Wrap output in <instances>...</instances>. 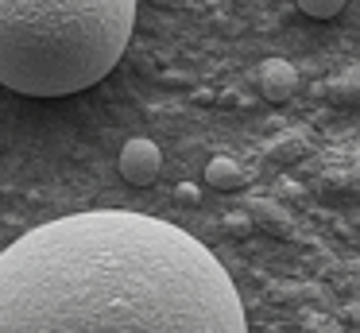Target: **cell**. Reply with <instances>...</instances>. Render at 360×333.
Instances as JSON below:
<instances>
[{
    "label": "cell",
    "instance_id": "5",
    "mask_svg": "<svg viewBox=\"0 0 360 333\" xmlns=\"http://www.w3.org/2000/svg\"><path fill=\"white\" fill-rule=\"evenodd\" d=\"M240 167H236L233 159H225V155H217V159L205 163V186H213V190H236L240 186Z\"/></svg>",
    "mask_w": 360,
    "mask_h": 333
},
{
    "label": "cell",
    "instance_id": "3",
    "mask_svg": "<svg viewBox=\"0 0 360 333\" xmlns=\"http://www.w3.org/2000/svg\"><path fill=\"white\" fill-rule=\"evenodd\" d=\"M159 170H163V151H159L151 139L136 136L120 147V175H124V182L151 186L159 178Z\"/></svg>",
    "mask_w": 360,
    "mask_h": 333
},
{
    "label": "cell",
    "instance_id": "1",
    "mask_svg": "<svg viewBox=\"0 0 360 333\" xmlns=\"http://www.w3.org/2000/svg\"><path fill=\"white\" fill-rule=\"evenodd\" d=\"M0 333H248V322L198 237L136 209H89L0 252Z\"/></svg>",
    "mask_w": 360,
    "mask_h": 333
},
{
    "label": "cell",
    "instance_id": "7",
    "mask_svg": "<svg viewBox=\"0 0 360 333\" xmlns=\"http://www.w3.org/2000/svg\"><path fill=\"white\" fill-rule=\"evenodd\" d=\"M179 198H186V201H194V198H198V186H190V182H182V186H179Z\"/></svg>",
    "mask_w": 360,
    "mask_h": 333
},
{
    "label": "cell",
    "instance_id": "6",
    "mask_svg": "<svg viewBox=\"0 0 360 333\" xmlns=\"http://www.w3.org/2000/svg\"><path fill=\"white\" fill-rule=\"evenodd\" d=\"M295 4L302 8L306 15H314V20H333L349 0H295Z\"/></svg>",
    "mask_w": 360,
    "mask_h": 333
},
{
    "label": "cell",
    "instance_id": "2",
    "mask_svg": "<svg viewBox=\"0 0 360 333\" xmlns=\"http://www.w3.org/2000/svg\"><path fill=\"white\" fill-rule=\"evenodd\" d=\"M136 0H0V85L27 97H66L120 62Z\"/></svg>",
    "mask_w": 360,
    "mask_h": 333
},
{
    "label": "cell",
    "instance_id": "4",
    "mask_svg": "<svg viewBox=\"0 0 360 333\" xmlns=\"http://www.w3.org/2000/svg\"><path fill=\"white\" fill-rule=\"evenodd\" d=\"M259 89H264V97L275 101V105L290 101V97H295V89H298L295 66H290L287 58H267L264 66H259Z\"/></svg>",
    "mask_w": 360,
    "mask_h": 333
}]
</instances>
